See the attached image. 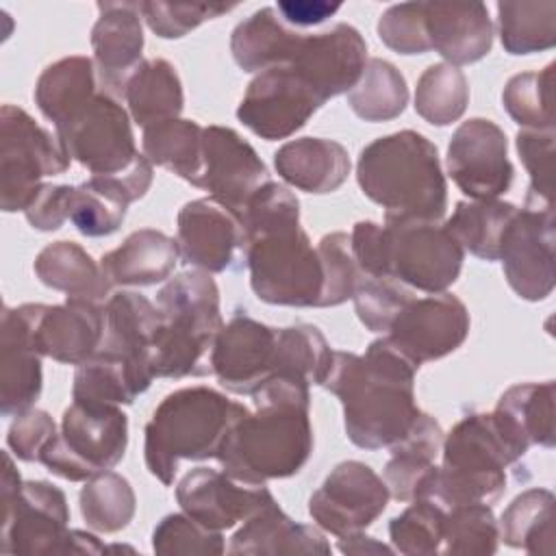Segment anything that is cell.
Segmentation results:
<instances>
[{"label": "cell", "instance_id": "1", "mask_svg": "<svg viewBox=\"0 0 556 556\" xmlns=\"http://www.w3.org/2000/svg\"><path fill=\"white\" fill-rule=\"evenodd\" d=\"M415 365L389 337L371 341L365 354L334 352L324 389L339 397L348 439L363 450L397 443L421 413L415 404Z\"/></svg>", "mask_w": 556, "mask_h": 556}, {"label": "cell", "instance_id": "2", "mask_svg": "<svg viewBox=\"0 0 556 556\" xmlns=\"http://www.w3.org/2000/svg\"><path fill=\"white\" fill-rule=\"evenodd\" d=\"M311 384L274 374L254 393V413L239 417L217 452L226 473L248 484L295 476L313 454Z\"/></svg>", "mask_w": 556, "mask_h": 556}, {"label": "cell", "instance_id": "3", "mask_svg": "<svg viewBox=\"0 0 556 556\" xmlns=\"http://www.w3.org/2000/svg\"><path fill=\"white\" fill-rule=\"evenodd\" d=\"M361 191L384 208V219L439 222L447 208V182L437 146L417 130H400L367 143L356 161Z\"/></svg>", "mask_w": 556, "mask_h": 556}, {"label": "cell", "instance_id": "4", "mask_svg": "<svg viewBox=\"0 0 556 556\" xmlns=\"http://www.w3.org/2000/svg\"><path fill=\"white\" fill-rule=\"evenodd\" d=\"M250 408L211 387H182L167 393L143 430L148 471L174 484L180 460L215 458L232 424Z\"/></svg>", "mask_w": 556, "mask_h": 556}, {"label": "cell", "instance_id": "5", "mask_svg": "<svg viewBox=\"0 0 556 556\" xmlns=\"http://www.w3.org/2000/svg\"><path fill=\"white\" fill-rule=\"evenodd\" d=\"M441 452L443 465L426 476L415 497H430L447 510L495 502L506 491V467L523 456L491 413L463 417L443 437Z\"/></svg>", "mask_w": 556, "mask_h": 556}, {"label": "cell", "instance_id": "6", "mask_svg": "<svg viewBox=\"0 0 556 556\" xmlns=\"http://www.w3.org/2000/svg\"><path fill=\"white\" fill-rule=\"evenodd\" d=\"M156 308L163 315V326L154 345V378L176 380L211 371L204 361L224 326L219 289L211 274L180 271L159 289Z\"/></svg>", "mask_w": 556, "mask_h": 556}, {"label": "cell", "instance_id": "7", "mask_svg": "<svg viewBox=\"0 0 556 556\" xmlns=\"http://www.w3.org/2000/svg\"><path fill=\"white\" fill-rule=\"evenodd\" d=\"M243 258L258 300L278 306L319 308L324 265L300 222L250 235Z\"/></svg>", "mask_w": 556, "mask_h": 556}, {"label": "cell", "instance_id": "8", "mask_svg": "<svg viewBox=\"0 0 556 556\" xmlns=\"http://www.w3.org/2000/svg\"><path fill=\"white\" fill-rule=\"evenodd\" d=\"M126 445L128 417L119 406L72 402L39 463L63 480L87 482L113 469L124 458Z\"/></svg>", "mask_w": 556, "mask_h": 556}, {"label": "cell", "instance_id": "9", "mask_svg": "<svg viewBox=\"0 0 556 556\" xmlns=\"http://www.w3.org/2000/svg\"><path fill=\"white\" fill-rule=\"evenodd\" d=\"M2 554L63 556L70 532L65 493L46 480H22L11 452L2 454Z\"/></svg>", "mask_w": 556, "mask_h": 556}, {"label": "cell", "instance_id": "10", "mask_svg": "<svg viewBox=\"0 0 556 556\" xmlns=\"http://www.w3.org/2000/svg\"><path fill=\"white\" fill-rule=\"evenodd\" d=\"M70 154L48 128L24 109H0V206L4 213L26 211L43 187V178L70 169Z\"/></svg>", "mask_w": 556, "mask_h": 556}, {"label": "cell", "instance_id": "11", "mask_svg": "<svg viewBox=\"0 0 556 556\" xmlns=\"http://www.w3.org/2000/svg\"><path fill=\"white\" fill-rule=\"evenodd\" d=\"M54 135L70 159L91 172V176H113L128 169L139 152L130 115L106 91H98L67 119L54 126Z\"/></svg>", "mask_w": 556, "mask_h": 556}, {"label": "cell", "instance_id": "12", "mask_svg": "<svg viewBox=\"0 0 556 556\" xmlns=\"http://www.w3.org/2000/svg\"><path fill=\"white\" fill-rule=\"evenodd\" d=\"M389 278L424 293L452 287L463 269L465 250L439 222L384 219Z\"/></svg>", "mask_w": 556, "mask_h": 556}, {"label": "cell", "instance_id": "13", "mask_svg": "<svg viewBox=\"0 0 556 556\" xmlns=\"http://www.w3.org/2000/svg\"><path fill=\"white\" fill-rule=\"evenodd\" d=\"M326 102L311 83L291 65L258 72L248 85L237 119L265 141L289 139Z\"/></svg>", "mask_w": 556, "mask_h": 556}, {"label": "cell", "instance_id": "14", "mask_svg": "<svg viewBox=\"0 0 556 556\" xmlns=\"http://www.w3.org/2000/svg\"><path fill=\"white\" fill-rule=\"evenodd\" d=\"M554 206L526 202L508 224L500 258L508 287L528 302H541L554 291Z\"/></svg>", "mask_w": 556, "mask_h": 556}, {"label": "cell", "instance_id": "15", "mask_svg": "<svg viewBox=\"0 0 556 556\" xmlns=\"http://www.w3.org/2000/svg\"><path fill=\"white\" fill-rule=\"evenodd\" d=\"M384 480L361 460L339 463L308 500L313 521L334 534L345 536L369 528L389 504Z\"/></svg>", "mask_w": 556, "mask_h": 556}, {"label": "cell", "instance_id": "16", "mask_svg": "<svg viewBox=\"0 0 556 556\" xmlns=\"http://www.w3.org/2000/svg\"><path fill=\"white\" fill-rule=\"evenodd\" d=\"M447 174L471 200H497L513 185L504 130L484 117L463 122L447 143Z\"/></svg>", "mask_w": 556, "mask_h": 556}, {"label": "cell", "instance_id": "17", "mask_svg": "<svg viewBox=\"0 0 556 556\" xmlns=\"http://www.w3.org/2000/svg\"><path fill=\"white\" fill-rule=\"evenodd\" d=\"M469 311L452 293L410 298L395 315L389 341L415 365L439 361L458 350L469 334Z\"/></svg>", "mask_w": 556, "mask_h": 556}, {"label": "cell", "instance_id": "18", "mask_svg": "<svg viewBox=\"0 0 556 556\" xmlns=\"http://www.w3.org/2000/svg\"><path fill=\"white\" fill-rule=\"evenodd\" d=\"M278 328L248 313H235L215 337L208 365L217 382L237 395H252L271 374Z\"/></svg>", "mask_w": 556, "mask_h": 556}, {"label": "cell", "instance_id": "19", "mask_svg": "<svg viewBox=\"0 0 556 556\" xmlns=\"http://www.w3.org/2000/svg\"><path fill=\"white\" fill-rule=\"evenodd\" d=\"M269 182V172L256 150L228 126L202 128V172L198 189L237 215L250 195Z\"/></svg>", "mask_w": 556, "mask_h": 556}, {"label": "cell", "instance_id": "20", "mask_svg": "<svg viewBox=\"0 0 556 556\" xmlns=\"http://www.w3.org/2000/svg\"><path fill=\"white\" fill-rule=\"evenodd\" d=\"M176 502L198 523L222 532L274 502V495L265 484L241 482L224 469L195 467L178 480Z\"/></svg>", "mask_w": 556, "mask_h": 556}, {"label": "cell", "instance_id": "21", "mask_svg": "<svg viewBox=\"0 0 556 556\" xmlns=\"http://www.w3.org/2000/svg\"><path fill=\"white\" fill-rule=\"evenodd\" d=\"M176 241L185 265L208 274L232 267L245 254V230L241 217L213 198L187 202L176 217Z\"/></svg>", "mask_w": 556, "mask_h": 556}, {"label": "cell", "instance_id": "22", "mask_svg": "<svg viewBox=\"0 0 556 556\" xmlns=\"http://www.w3.org/2000/svg\"><path fill=\"white\" fill-rule=\"evenodd\" d=\"M152 178V163L143 154L119 174L91 176L72 187L67 219L85 237L113 235L122 226L128 206L148 193Z\"/></svg>", "mask_w": 556, "mask_h": 556}, {"label": "cell", "instance_id": "23", "mask_svg": "<svg viewBox=\"0 0 556 556\" xmlns=\"http://www.w3.org/2000/svg\"><path fill=\"white\" fill-rule=\"evenodd\" d=\"M33 343L41 356L63 365L91 358L104 339V306L67 298L65 304H28Z\"/></svg>", "mask_w": 556, "mask_h": 556}, {"label": "cell", "instance_id": "24", "mask_svg": "<svg viewBox=\"0 0 556 556\" xmlns=\"http://www.w3.org/2000/svg\"><path fill=\"white\" fill-rule=\"evenodd\" d=\"M367 63V43L363 35L339 22L328 30L304 35L289 63L295 67L324 102L339 93H348L361 78Z\"/></svg>", "mask_w": 556, "mask_h": 556}, {"label": "cell", "instance_id": "25", "mask_svg": "<svg viewBox=\"0 0 556 556\" xmlns=\"http://www.w3.org/2000/svg\"><path fill=\"white\" fill-rule=\"evenodd\" d=\"M98 20L91 28L93 65L102 91L124 98L132 72L141 63L143 26L139 2H98Z\"/></svg>", "mask_w": 556, "mask_h": 556}, {"label": "cell", "instance_id": "26", "mask_svg": "<svg viewBox=\"0 0 556 556\" xmlns=\"http://www.w3.org/2000/svg\"><path fill=\"white\" fill-rule=\"evenodd\" d=\"M41 354L33 343L28 304L4 306L0 319V415L17 417L41 395Z\"/></svg>", "mask_w": 556, "mask_h": 556}, {"label": "cell", "instance_id": "27", "mask_svg": "<svg viewBox=\"0 0 556 556\" xmlns=\"http://www.w3.org/2000/svg\"><path fill=\"white\" fill-rule=\"evenodd\" d=\"M161 326L163 315L146 295L137 291L113 293L104 302V339L100 350L126 358L137 378L150 387L154 380L152 358Z\"/></svg>", "mask_w": 556, "mask_h": 556}, {"label": "cell", "instance_id": "28", "mask_svg": "<svg viewBox=\"0 0 556 556\" xmlns=\"http://www.w3.org/2000/svg\"><path fill=\"white\" fill-rule=\"evenodd\" d=\"M424 22L430 50L454 67L491 52L493 22L482 2H424Z\"/></svg>", "mask_w": 556, "mask_h": 556}, {"label": "cell", "instance_id": "29", "mask_svg": "<svg viewBox=\"0 0 556 556\" xmlns=\"http://www.w3.org/2000/svg\"><path fill=\"white\" fill-rule=\"evenodd\" d=\"M278 176L306 193H332L350 174L348 150L324 137H300L280 146L274 154Z\"/></svg>", "mask_w": 556, "mask_h": 556}, {"label": "cell", "instance_id": "30", "mask_svg": "<svg viewBox=\"0 0 556 556\" xmlns=\"http://www.w3.org/2000/svg\"><path fill=\"white\" fill-rule=\"evenodd\" d=\"M178 258L180 248L176 239L154 228H141L106 252L100 258V267L111 287H150L167 280Z\"/></svg>", "mask_w": 556, "mask_h": 556}, {"label": "cell", "instance_id": "31", "mask_svg": "<svg viewBox=\"0 0 556 556\" xmlns=\"http://www.w3.org/2000/svg\"><path fill=\"white\" fill-rule=\"evenodd\" d=\"M554 380L519 382L502 393L493 408V419L513 445L526 454L530 445L554 447Z\"/></svg>", "mask_w": 556, "mask_h": 556}, {"label": "cell", "instance_id": "32", "mask_svg": "<svg viewBox=\"0 0 556 556\" xmlns=\"http://www.w3.org/2000/svg\"><path fill=\"white\" fill-rule=\"evenodd\" d=\"M230 554H330V543L315 526L293 521L278 502H269L232 534Z\"/></svg>", "mask_w": 556, "mask_h": 556}, {"label": "cell", "instance_id": "33", "mask_svg": "<svg viewBox=\"0 0 556 556\" xmlns=\"http://www.w3.org/2000/svg\"><path fill=\"white\" fill-rule=\"evenodd\" d=\"M302 33L289 30L276 7H263L241 20L230 35V52L243 72H265L289 65L302 43Z\"/></svg>", "mask_w": 556, "mask_h": 556}, {"label": "cell", "instance_id": "34", "mask_svg": "<svg viewBox=\"0 0 556 556\" xmlns=\"http://www.w3.org/2000/svg\"><path fill=\"white\" fill-rule=\"evenodd\" d=\"M443 428L428 413H419L410 430L393 443L384 465V484L393 500L410 502L426 476L437 467L434 460L443 445Z\"/></svg>", "mask_w": 556, "mask_h": 556}, {"label": "cell", "instance_id": "35", "mask_svg": "<svg viewBox=\"0 0 556 556\" xmlns=\"http://www.w3.org/2000/svg\"><path fill=\"white\" fill-rule=\"evenodd\" d=\"M33 269L41 285L74 300L100 304L111 289V282L106 280L100 263H96L74 241H54L46 245L37 254Z\"/></svg>", "mask_w": 556, "mask_h": 556}, {"label": "cell", "instance_id": "36", "mask_svg": "<svg viewBox=\"0 0 556 556\" xmlns=\"http://www.w3.org/2000/svg\"><path fill=\"white\" fill-rule=\"evenodd\" d=\"M124 100L132 122L143 128L176 119L185 106L182 83L176 67L165 59L141 61L126 83Z\"/></svg>", "mask_w": 556, "mask_h": 556}, {"label": "cell", "instance_id": "37", "mask_svg": "<svg viewBox=\"0 0 556 556\" xmlns=\"http://www.w3.org/2000/svg\"><path fill=\"white\" fill-rule=\"evenodd\" d=\"M98 83L93 59L80 54L63 56L39 74L35 104L52 126H59L100 91Z\"/></svg>", "mask_w": 556, "mask_h": 556}, {"label": "cell", "instance_id": "38", "mask_svg": "<svg viewBox=\"0 0 556 556\" xmlns=\"http://www.w3.org/2000/svg\"><path fill=\"white\" fill-rule=\"evenodd\" d=\"M515 213L517 206L504 200H460L445 228L469 254L482 261H497L502 237Z\"/></svg>", "mask_w": 556, "mask_h": 556}, {"label": "cell", "instance_id": "39", "mask_svg": "<svg viewBox=\"0 0 556 556\" xmlns=\"http://www.w3.org/2000/svg\"><path fill=\"white\" fill-rule=\"evenodd\" d=\"M554 493L528 489L502 513L500 541L528 554H554Z\"/></svg>", "mask_w": 556, "mask_h": 556}, {"label": "cell", "instance_id": "40", "mask_svg": "<svg viewBox=\"0 0 556 556\" xmlns=\"http://www.w3.org/2000/svg\"><path fill=\"white\" fill-rule=\"evenodd\" d=\"M148 387L137 378L126 358L98 350L76 365L72 400L85 404H132Z\"/></svg>", "mask_w": 556, "mask_h": 556}, {"label": "cell", "instance_id": "41", "mask_svg": "<svg viewBox=\"0 0 556 556\" xmlns=\"http://www.w3.org/2000/svg\"><path fill=\"white\" fill-rule=\"evenodd\" d=\"M141 146L146 159L182 180L198 185L202 172V126L193 119H165L143 128Z\"/></svg>", "mask_w": 556, "mask_h": 556}, {"label": "cell", "instance_id": "42", "mask_svg": "<svg viewBox=\"0 0 556 556\" xmlns=\"http://www.w3.org/2000/svg\"><path fill=\"white\" fill-rule=\"evenodd\" d=\"M497 28L508 54L519 56L549 50L556 43V2H497Z\"/></svg>", "mask_w": 556, "mask_h": 556}, {"label": "cell", "instance_id": "43", "mask_svg": "<svg viewBox=\"0 0 556 556\" xmlns=\"http://www.w3.org/2000/svg\"><path fill=\"white\" fill-rule=\"evenodd\" d=\"M348 104L365 122L395 119L408 104L406 78L393 63L367 59L358 83L348 91Z\"/></svg>", "mask_w": 556, "mask_h": 556}, {"label": "cell", "instance_id": "44", "mask_svg": "<svg viewBox=\"0 0 556 556\" xmlns=\"http://www.w3.org/2000/svg\"><path fill=\"white\" fill-rule=\"evenodd\" d=\"M332 354L334 350H330L326 337L313 324L278 328L274 374L293 376L308 384H324L332 365Z\"/></svg>", "mask_w": 556, "mask_h": 556}, {"label": "cell", "instance_id": "45", "mask_svg": "<svg viewBox=\"0 0 556 556\" xmlns=\"http://www.w3.org/2000/svg\"><path fill=\"white\" fill-rule=\"evenodd\" d=\"M78 504L87 528L104 534L124 530L137 510V497L130 482L111 469L85 482Z\"/></svg>", "mask_w": 556, "mask_h": 556}, {"label": "cell", "instance_id": "46", "mask_svg": "<svg viewBox=\"0 0 556 556\" xmlns=\"http://www.w3.org/2000/svg\"><path fill=\"white\" fill-rule=\"evenodd\" d=\"M469 104L467 76L450 63H432L417 78L415 111L432 126H447L463 117Z\"/></svg>", "mask_w": 556, "mask_h": 556}, {"label": "cell", "instance_id": "47", "mask_svg": "<svg viewBox=\"0 0 556 556\" xmlns=\"http://www.w3.org/2000/svg\"><path fill=\"white\" fill-rule=\"evenodd\" d=\"M554 63L541 72L515 74L504 91L502 104L513 122L530 130H554Z\"/></svg>", "mask_w": 556, "mask_h": 556}, {"label": "cell", "instance_id": "48", "mask_svg": "<svg viewBox=\"0 0 556 556\" xmlns=\"http://www.w3.org/2000/svg\"><path fill=\"white\" fill-rule=\"evenodd\" d=\"M447 508L430 497H415L391 519L389 536L393 547L406 556L441 554Z\"/></svg>", "mask_w": 556, "mask_h": 556}, {"label": "cell", "instance_id": "49", "mask_svg": "<svg viewBox=\"0 0 556 556\" xmlns=\"http://www.w3.org/2000/svg\"><path fill=\"white\" fill-rule=\"evenodd\" d=\"M500 526L486 502L460 504L447 510L441 554H495Z\"/></svg>", "mask_w": 556, "mask_h": 556}, {"label": "cell", "instance_id": "50", "mask_svg": "<svg viewBox=\"0 0 556 556\" xmlns=\"http://www.w3.org/2000/svg\"><path fill=\"white\" fill-rule=\"evenodd\" d=\"M317 254L324 265V291H321L319 308L339 306L348 302L363 278V271L358 269L350 248V235L348 232L324 235L317 243Z\"/></svg>", "mask_w": 556, "mask_h": 556}, {"label": "cell", "instance_id": "51", "mask_svg": "<svg viewBox=\"0 0 556 556\" xmlns=\"http://www.w3.org/2000/svg\"><path fill=\"white\" fill-rule=\"evenodd\" d=\"M237 4H206V2H161L146 0L139 2L141 20L161 39H180L206 20L219 17L232 11Z\"/></svg>", "mask_w": 556, "mask_h": 556}, {"label": "cell", "instance_id": "52", "mask_svg": "<svg viewBox=\"0 0 556 556\" xmlns=\"http://www.w3.org/2000/svg\"><path fill=\"white\" fill-rule=\"evenodd\" d=\"M413 298V293L393 278L363 276L352 300L361 324L371 332H389L400 308Z\"/></svg>", "mask_w": 556, "mask_h": 556}, {"label": "cell", "instance_id": "53", "mask_svg": "<svg viewBox=\"0 0 556 556\" xmlns=\"http://www.w3.org/2000/svg\"><path fill=\"white\" fill-rule=\"evenodd\" d=\"M515 146L530 176L526 202L554 206V130L521 128Z\"/></svg>", "mask_w": 556, "mask_h": 556}, {"label": "cell", "instance_id": "54", "mask_svg": "<svg viewBox=\"0 0 556 556\" xmlns=\"http://www.w3.org/2000/svg\"><path fill=\"white\" fill-rule=\"evenodd\" d=\"M156 554H224V536L208 530L187 513L165 515L152 532Z\"/></svg>", "mask_w": 556, "mask_h": 556}, {"label": "cell", "instance_id": "55", "mask_svg": "<svg viewBox=\"0 0 556 556\" xmlns=\"http://www.w3.org/2000/svg\"><path fill=\"white\" fill-rule=\"evenodd\" d=\"M380 41L397 54H426L430 52L424 2H400L389 7L376 24Z\"/></svg>", "mask_w": 556, "mask_h": 556}, {"label": "cell", "instance_id": "56", "mask_svg": "<svg viewBox=\"0 0 556 556\" xmlns=\"http://www.w3.org/2000/svg\"><path fill=\"white\" fill-rule=\"evenodd\" d=\"M59 434L54 419L39 408L20 413L7 432V447L24 463H39L43 450Z\"/></svg>", "mask_w": 556, "mask_h": 556}, {"label": "cell", "instance_id": "57", "mask_svg": "<svg viewBox=\"0 0 556 556\" xmlns=\"http://www.w3.org/2000/svg\"><path fill=\"white\" fill-rule=\"evenodd\" d=\"M350 248L363 276L389 278L387 228L376 222H356L350 235Z\"/></svg>", "mask_w": 556, "mask_h": 556}, {"label": "cell", "instance_id": "58", "mask_svg": "<svg viewBox=\"0 0 556 556\" xmlns=\"http://www.w3.org/2000/svg\"><path fill=\"white\" fill-rule=\"evenodd\" d=\"M72 185H46L39 189L35 200L24 211L26 222L43 232L59 230L67 222V204H70Z\"/></svg>", "mask_w": 556, "mask_h": 556}, {"label": "cell", "instance_id": "59", "mask_svg": "<svg viewBox=\"0 0 556 556\" xmlns=\"http://www.w3.org/2000/svg\"><path fill=\"white\" fill-rule=\"evenodd\" d=\"M339 9V2L326 0H280L276 4L278 15L291 26H317L332 17Z\"/></svg>", "mask_w": 556, "mask_h": 556}, {"label": "cell", "instance_id": "60", "mask_svg": "<svg viewBox=\"0 0 556 556\" xmlns=\"http://www.w3.org/2000/svg\"><path fill=\"white\" fill-rule=\"evenodd\" d=\"M337 547L343 554H356V556H363V554H391L393 552L389 545L376 541L374 536H367L363 530L345 534V536H339V545Z\"/></svg>", "mask_w": 556, "mask_h": 556}, {"label": "cell", "instance_id": "61", "mask_svg": "<svg viewBox=\"0 0 556 556\" xmlns=\"http://www.w3.org/2000/svg\"><path fill=\"white\" fill-rule=\"evenodd\" d=\"M109 547L91 532L83 530H70L65 545H63V556L65 554H104Z\"/></svg>", "mask_w": 556, "mask_h": 556}]
</instances>
